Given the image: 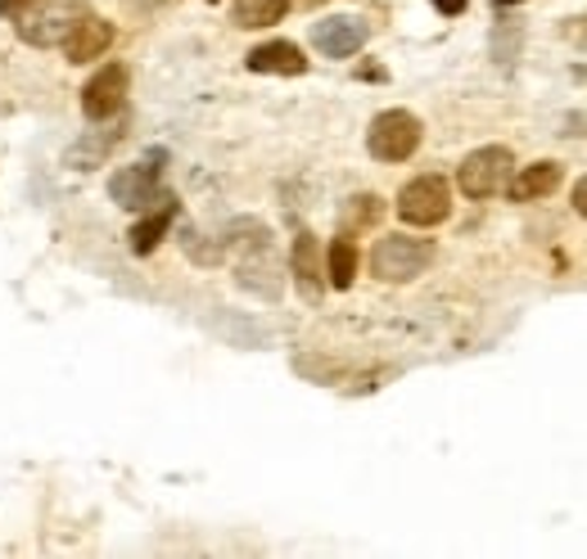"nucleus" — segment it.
Wrapping results in <instances>:
<instances>
[{"label": "nucleus", "instance_id": "nucleus-10", "mask_svg": "<svg viewBox=\"0 0 587 559\" xmlns=\"http://www.w3.org/2000/svg\"><path fill=\"white\" fill-rule=\"evenodd\" d=\"M108 46H114V23H104V19H95V14L78 19V27L64 36L68 63H91V59H100Z\"/></svg>", "mask_w": 587, "mask_h": 559}, {"label": "nucleus", "instance_id": "nucleus-9", "mask_svg": "<svg viewBox=\"0 0 587 559\" xmlns=\"http://www.w3.org/2000/svg\"><path fill=\"white\" fill-rule=\"evenodd\" d=\"M366 36H371V27H366L361 19H353V14L321 19V23L312 27L316 50H321V55H330V59H348V55H357V50L366 46Z\"/></svg>", "mask_w": 587, "mask_h": 559}, {"label": "nucleus", "instance_id": "nucleus-13", "mask_svg": "<svg viewBox=\"0 0 587 559\" xmlns=\"http://www.w3.org/2000/svg\"><path fill=\"white\" fill-rule=\"evenodd\" d=\"M289 267H294V276H299L303 298H308V303H316V298H321V244H316V235L303 231L299 240H294Z\"/></svg>", "mask_w": 587, "mask_h": 559}, {"label": "nucleus", "instance_id": "nucleus-6", "mask_svg": "<svg viewBox=\"0 0 587 559\" xmlns=\"http://www.w3.org/2000/svg\"><path fill=\"white\" fill-rule=\"evenodd\" d=\"M127 86H131L127 63H104L95 78L87 82V91H82V114H87L91 123L118 118L123 104H127Z\"/></svg>", "mask_w": 587, "mask_h": 559}, {"label": "nucleus", "instance_id": "nucleus-16", "mask_svg": "<svg viewBox=\"0 0 587 559\" xmlns=\"http://www.w3.org/2000/svg\"><path fill=\"white\" fill-rule=\"evenodd\" d=\"M172 212H176V199L168 195L163 199V208H154L145 221H136V231H131V248L136 253H154V244L168 235V226H172Z\"/></svg>", "mask_w": 587, "mask_h": 559}, {"label": "nucleus", "instance_id": "nucleus-21", "mask_svg": "<svg viewBox=\"0 0 587 559\" xmlns=\"http://www.w3.org/2000/svg\"><path fill=\"white\" fill-rule=\"evenodd\" d=\"M497 5H520V0H497Z\"/></svg>", "mask_w": 587, "mask_h": 559}, {"label": "nucleus", "instance_id": "nucleus-20", "mask_svg": "<svg viewBox=\"0 0 587 559\" xmlns=\"http://www.w3.org/2000/svg\"><path fill=\"white\" fill-rule=\"evenodd\" d=\"M27 5V0H0V14H19Z\"/></svg>", "mask_w": 587, "mask_h": 559}, {"label": "nucleus", "instance_id": "nucleus-8", "mask_svg": "<svg viewBox=\"0 0 587 559\" xmlns=\"http://www.w3.org/2000/svg\"><path fill=\"white\" fill-rule=\"evenodd\" d=\"M240 284L263 293V298H276L280 293V280H276V253H272V240L263 226H253V240L244 244V257H240Z\"/></svg>", "mask_w": 587, "mask_h": 559}, {"label": "nucleus", "instance_id": "nucleus-5", "mask_svg": "<svg viewBox=\"0 0 587 559\" xmlns=\"http://www.w3.org/2000/svg\"><path fill=\"white\" fill-rule=\"evenodd\" d=\"M366 144H371V154L380 163H407L421 144V118L407 114V108H384V114L371 123Z\"/></svg>", "mask_w": 587, "mask_h": 559}, {"label": "nucleus", "instance_id": "nucleus-17", "mask_svg": "<svg viewBox=\"0 0 587 559\" xmlns=\"http://www.w3.org/2000/svg\"><path fill=\"white\" fill-rule=\"evenodd\" d=\"M384 212V203L376 199V195H357V199H348V208H344V226H366V221H376Z\"/></svg>", "mask_w": 587, "mask_h": 559}, {"label": "nucleus", "instance_id": "nucleus-15", "mask_svg": "<svg viewBox=\"0 0 587 559\" xmlns=\"http://www.w3.org/2000/svg\"><path fill=\"white\" fill-rule=\"evenodd\" d=\"M325 276H330V284H335V289H348V284L357 280V244H353L348 235L330 240V253H325Z\"/></svg>", "mask_w": 587, "mask_h": 559}, {"label": "nucleus", "instance_id": "nucleus-12", "mask_svg": "<svg viewBox=\"0 0 587 559\" xmlns=\"http://www.w3.org/2000/svg\"><path fill=\"white\" fill-rule=\"evenodd\" d=\"M561 163H552V159H542V163H533V167H525L516 180H506L510 185V199L516 203H533V199H546L561 185Z\"/></svg>", "mask_w": 587, "mask_h": 559}, {"label": "nucleus", "instance_id": "nucleus-7", "mask_svg": "<svg viewBox=\"0 0 587 559\" xmlns=\"http://www.w3.org/2000/svg\"><path fill=\"white\" fill-rule=\"evenodd\" d=\"M108 195H114V203L127 208V212H145V208H154V203L168 199V195L159 190V167H154V159L114 172V180H108Z\"/></svg>", "mask_w": 587, "mask_h": 559}, {"label": "nucleus", "instance_id": "nucleus-14", "mask_svg": "<svg viewBox=\"0 0 587 559\" xmlns=\"http://www.w3.org/2000/svg\"><path fill=\"white\" fill-rule=\"evenodd\" d=\"M285 10H289V0H235L231 23L235 27H272L285 19Z\"/></svg>", "mask_w": 587, "mask_h": 559}, {"label": "nucleus", "instance_id": "nucleus-1", "mask_svg": "<svg viewBox=\"0 0 587 559\" xmlns=\"http://www.w3.org/2000/svg\"><path fill=\"white\" fill-rule=\"evenodd\" d=\"M87 19V0H27L14 14V27L27 46H64V36Z\"/></svg>", "mask_w": 587, "mask_h": 559}, {"label": "nucleus", "instance_id": "nucleus-18", "mask_svg": "<svg viewBox=\"0 0 587 559\" xmlns=\"http://www.w3.org/2000/svg\"><path fill=\"white\" fill-rule=\"evenodd\" d=\"M574 212H578V217H587V176L574 185Z\"/></svg>", "mask_w": 587, "mask_h": 559}, {"label": "nucleus", "instance_id": "nucleus-2", "mask_svg": "<svg viewBox=\"0 0 587 559\" xmlns=\"http://www.w3.org/2000/svg\"><path fill=\"white\" fill-rule=\"evenodd\" d=\"M510 172H516V159H510L506 144H484L474 149V154H465V163L457 167V185L465 199H493L506 190Z\"/></svg>", "mask_w": 587, "mask_h": 559}, {"label": "nucleus", "instance_id": "nucleus-3", "mask_svg": "<svg viewBox=\"0 0 587 559\" xmlns=\"http://www.w3.org/2000/svg\"><path fill=\"white\" fill-rule=\"evenodd\" d=\"M429 263H434V244L416 240V235H384V240H376V253H371V271L389 284L416 280Z\"/></svg>", "mask_w": 587, "mask_h": 559}, {"label": "nucleus", "instance_id": "nucleus-19", "mask_svg": "<svg viewBox=\"0 0 587 559\" xmlns=\"http://www.w3.org/2000/svg\"><path fill=\"white\" fill-rule=\"evenodd\" d=\"M434 10H438V14H461L465 0H434Z\"/></svg>", "mask_w": 587, "mask_h": 559}, {"label": "nucleus", "instance_id": "nucleus-11", "mask_svg": "<svg viewBox=\"0 0 587 559\" xmlns=\"http://www.w3.org/2000/svg\"><path fill=\"white\" fill-rule=\"evenodd\" d=\"M249 68L253 72H280V78H299V72H308V59L294 42H267L258 50H249Z\"/></svg>", "mask_w": 587, "mask_h": 559}, {"label": "nucleus", "instance_id": "nucleus-4", "mask_svg": "<svg viewBox=\"0 0 587 559\" xmlns=\"http://www.w3.org/2000/svg\"><path fill=\"white\" fill-rule=\"evenodd\" d=\"M452 212V190H448V180L444 176H416L402 185V195H398V217L407 221V226H438V221H448Z\"/></svg>", "mask_w": 587, "mask_h": 559}]
</instances>
